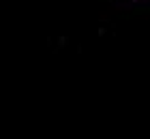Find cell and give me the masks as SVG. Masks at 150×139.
Returning a JSON list of instances; mask_svg holds the SVG:
<instances>
[{"instance_id":"cell-1","label":"cell","mask_w":150,"mask_h":139,"mask_svg":"<svg viewBox=\"0 0 150 139\" xmlns=\"http://www.w3.org/2000/svg\"><path fill=\"white\" fill-rule=\"evenodd\" d=\"M114 9H116V11H135V6L129 2V0H116V2H114Z\"/></svg>"},{"instance_id":"cell-2","label":"cell","mask_w":150,"mask_h":139,"mask_svg":"<svg viewBox=\"0 0 150 139\" xmlns=\"http://www.w3.org/2000/svg\"><path fill=\"white\" fill-rule=\"evenodd\" d=\"M62 47H67V37H60L58 39V49H62Z\"/></svg>"},{"instance_id":"cell-3","label":"cell","mask_w":150,"mask_h":139,"mask_svg":"<svg viewBox=\"0 0 150 139\" xmlns=\"http://www.w3.org/2000/svg\"><path fill=\"white\" fill-rule=\"evenodd\" d=\"M110 17H112V13H101V15H99V19H101V22H107Z\"/></svg>"}]
</instances>
